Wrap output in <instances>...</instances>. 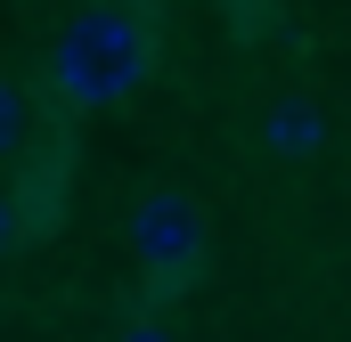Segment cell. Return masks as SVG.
<instances>
[{
    "mask_svg": "<svg viewBox=\"0 0 351 342\" xmlns=\"http://www.w3.org/2000/svg\"><path fill=\"white\" fill-rule=\"evenodd\" d=\"M123 237H131V261H139L156 285H180V277L204 261V212H196L180 187H147V196L131 204Z\"/></svg>",
    "mask_w": 351,
    "mask_h": 342,
    "instance_id": "cell-2",
    "label": "cell"
},
{
    "mask_svg": "<svg viewBox=\"0 0 351 342\" xmlns=\"http://www.w3.org/2000/svg\"><path fill=\"white\" fill-rule=\"evenodd\" d=\"M156 74V41L139 33V16H123V8H82V16H66L58 25V41H49V82L66 106H90V114H106V106H131L139 90Z\"/></svg>",
    "mask_w": 351,
    "mask_h": 342,
    "instance_id": "cell-1",
    "label": "cell"
},
{
    "mask_svg": "<svg viewBox=\"0 0 351 342\" xmlns=\"http://www.w3.org/2000/svg\"><path fill=\"white\" fill-rule=\"evenodd\" d=\"M114 342H172V334H164V326H123Z\"/></svg>",
    "mask_w": 351,
    "mask_h": 342,
    "instance_id": "cell-6",
    "label": "cell"
},
{
    "mask_svg": "<svg viewBox=\"0 0 351 342\" xmlns=\"http://www.w3.org/2000/svg\"><path fill=\"white\" fill-rule=\"evenodd\" d=\"M262 139L278 147V155L311 163V155L327 147V122H319V106H311V98H269V122H262Z\"/></svg>",
    "mask_w": 351,
    "mask_h": 342,
    "instance_id": "cell-3",
    "label": "cell"
},
{
    "mask_svg": "<svg viewBox=\"0 0 351 342\" xmlns=\"http://www.w3.org/2000/svg\"><path fill=\"white\" fill-rule=\"evenodd\" d=\"M16 237H25V228H16V204H0V261L16 253Z\"/></svg>",
    "mask_w": 351,
    "mask_h": 342,
    "instance_id": "cell-5",
    "label": "cell"
},
{
    "mask_svg": "<svg viewBox=\"0 0 351 342\" xmlns=\"http://www.w3.org/2000/svg\"><path fill=\"white\" fill-rule=\"evenodd\" d=\"M25 131H33V122H25V98H16L8 74H0V155H16V147H25Z\"/></svg>",
    "mask_w": 351,
    "mask_h": 342,
    "instance_id": "cell-4",
    "label": "cell"
}]
</instances>
